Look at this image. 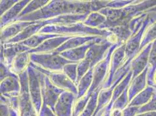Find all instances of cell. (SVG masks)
Listing matches in <instances>:
<instances>
[{
    "label": "cell",
    "mask_w": 156,
    "mask_h": 116,
    "mask_svg": "<svg viewBox=\"0 0 156 116\" xmlns=\"http://www.w3.org/2000/svg\"><path fill=\"white\" fill-rule=\"evenodd\" d=\"M39 116H57L54 111H52L50 108L44 106L43 108L40 111Z\"/></svg>",
    "instance_id": "9"
},
{
    "label": "cell",
    "mask_w": 156,
    "mask_h": 116,
    "mask_svg": "<svg viewBox=\"0 0 156 116\" xmlns=\"http://www.w3.org/2000/svg\"><path fill=\"white\" fill-rule=\"evenodd\" d=\"M156 90L153 87L148 85L144 90L139 93L133 98L128 106L142 107L149 102Z\"/></svg>",
    "instance_id": "4"
},
{
    "label": "cell",
    "mask_w": 156,
    "mask_h": 116,
    "mask_svg": "<svg viewBox=\"0 0 156 116\" xmlns=\"http://www.w3.org/2000/svg\"><path fill=\"white\" fill-rule=\"evenodd\" d=\"M153 83H154V85H156V73H155V74H154V78H153Z\"/></svg>",
    "instance_id": "12"
},
{
    "label": "cell",
    "mask_w": 156,
    "mask_h": 116,
    "mask_svg": "<svg viewBox=\"0 0 156 116\" xmlns=\"http://www.w3.org/2000/svg\"><path fill=\"white\" fill-rule=\"evenodd\" d=\"M156 39V20L153 23L145 33L142 41L140 51H141L144 47Z\"/></svg>",
    "instance_id": "6"
},
{
    "label": "cell",
    "mask_w": 156,
    "mask_h": 116,
    "mask_svg": "<svg viewBox=\"0 0 156 116\" xmlns=\"http://www.w3.org/2000/svg\"><path fill=\"white\" fill-rule=\"evenodd\" d=\"M147 12H154L156 13V7H153L151 9H149Z\"/></svg>",
    "instance_id": "11"
},
{
    "label": "cell",
    "mask_w": 156,
    "mask_h": 116,
    "mask_svg": "<svg viewBox=\"0 0 156 116\" xmlns=\"http://www.w3.org/2000/svg\"><path fill=\"white\" fill-rule=\"evenodd\" d=\"M152 43L144 47L130 63V69L132 72V80L142 73L149 66V59Z\"/></svg>",
    "instance_id": "2"
},
{
    "label": "cell",
    "mask_w": 156,
    "mask_h": 116,
    "mask_svg": "<svg viewBox=\"0 0 156 116\" xmlns=\"http://www.w3.org/2000/svg\"><path fill=\"white\" fill-rule=\"evenodd\" d=\"M149 69L147 73V83L149 86H153V78L156 71V39L152 43L151 48L150 49L149 59Z\"/></svg>",
    "instance_id": "5"
},
{
    "label": "cell",
    "mask_w": 156,
    "mask_h": 116,
    "mask_svg": "<svg viewBox=\"0 0 156 116\" xmlns=\"http://www.w3.org/2000/svg\"><path fill=\"white\" fill-rule=\"evenodd\" d=\"M152 87H153L154 88V89H155V90H156V85H153Z\"/></svg>",
    "instance_id": "13"
},
{
    "label": "cell",
    "mask_w": 156,
    "mask_h": 116,
    "mask_svg": "<svg viewBox=\"0 0 156 116\" xmlns=\"http://www.w3.org/2000/svg\"><path fill=\"white\" fill-rule=\"evenodd\" d=\"M140 107L128 106L123 110V116H136Z\"/></svg>",
    "instance_id": "8"
},
{
    "label": "cell",
    "mask_w": 156,
    "mask_h": 116,
    "mask_svg": "<svg viewBox=\"0 0 156 116\" xmlns=\"http://www.w3.org/2000/svg\"><path fill=\"white\" fill-rule=\"evenodd\" d=\"M136 116H156V111H147L143 113L138 114Z\"/></svg>",
    "instance_id": "10"
},
{
    "label": "cell",
    "mask_w": 156,
    "mask_h": 116,
    "mask_svg": "<svg viewBox=\"0 0 156 116\" xmlns=\"http://www.w3.org/2000/svg\"><path fill=\"white\" fill-rule=\"evenodd\" d=\"M149 69V66H148L142 73L132 80V83L128 88V93L129 103H130L134 97L146 88V85L147 84V77Z\"/></svg>",
    "instance_id": "3"
},
{
    "label": "cell",
    "mask_w": 156,
    "mask_h": 116,
    "mask_svg": "<svg viewBox=\"0 0 156 116\" xmlns=\"http://www.w3.org/2000/svg\"><path fill=\"white\" fill-rule=\"evenodd\" d=\"M156 20V15L151 16L148 14L139 30L127 41L125 44V56L127 58V62L131 63L132 60L140 52V45L144 36L149 26Z\"/></svg>",
    "instance_id": "1"
},
{
    "label": "cell",
    "mask_w": 156,
    "mask_h": 116,
    "mask_svg": "<svg viewBox=\"0 0 156 116\" xmlns=\"http://www.w3.org/2000/svg\"><path fill=\"white\" fill-rule=\"evenodd\" d=\"M156 111V93L154 94V95L153 96L149 103L139 107L138 114L143 113L147 111Z\"/></svg>",
    "instance_id": "7"
}]
</instances>
